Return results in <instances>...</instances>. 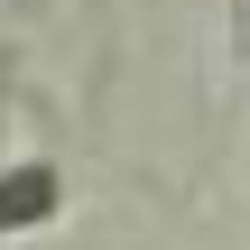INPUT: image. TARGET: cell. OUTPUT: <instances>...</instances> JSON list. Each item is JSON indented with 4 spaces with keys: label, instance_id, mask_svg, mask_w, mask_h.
Listing matches in <instances>:
<instances>
[{
    "label": "cell",
    "instance_id": "1",
    "mask_svg": "<svg viewBox=\"0 0 250 250\" xmlns=\"http://www.w3.org/2000/svg\"><path fill=\"white\" fill-rule=\"evenodd\" d=\"M56 223H65V167L9 158L0 167V241H28V232H56Z\"/></svg>",
    "mask_w": 250,
    "mask_h": 250
}]
</instances>
